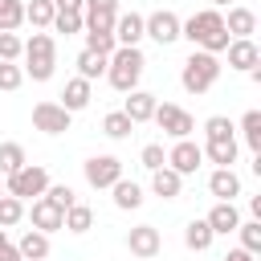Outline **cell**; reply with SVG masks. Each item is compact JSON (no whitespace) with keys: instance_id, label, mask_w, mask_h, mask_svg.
Returning <instances> with one entry per match:
<instances>
[{"instance_id":"14","label":"cell","mask_w":261,"mask_h":261,"mask_svg":"<svg viewBox=\"0 0 261 261\" xmlns=\"http://www.w3.org/2000/svg\"><path fill=\"white\" fill-rule=\"evenodd\" d=\"M82 16H86V29H110L114 33L118 0H82Z\"/></svg>"},{"instance_id":"45","label":"cell","mask_w":261,"mask_h":261,"mask_svg":"<svg viewBox=\"0 0 261 261\" xmlns=\"http://www.w3.org/2000/svg\"><path fill=\"white\" fill-rule=\"evenodd\" d=\"M4 245H12V241H8V228H0V249H4Z\"/></svg>"},{"instance_id":"13","label":"cell","mask_w":261,"mask_h":261,"mask_svg":"<svg viewBox=\"0 0 261 261\" xmlns=\"http://www.w3.org/2000/svg\"><path fill=\"white\" fill-rule=\"evenodd\" d=\"M29 220H33V228H41V232H57V228H65V212H61L49 196H37V200H33Z\"/></svg>"},{"instance_id":"10","label":"cell","mask_w":261,"mask_h":261,"mask_svg":"<svg viewBox=\"0 0 261 261\" xmlns=\"http://www.w3.org/2000/svg\"><path fill=\"white\" fill-rule=\"evenodd\" d=\"M204 163V147L196 139H175V147L167 151V167L179 171V175H196Z\"/></svg>"},{"instance_id":"20","label":"cell","mask_w":261,"mask_h":261,"mask_svg":"<svg viewBox=\"0 0 261 261\" xmlns=\"http://www.w3.org/2000/svg\"><path fill=\"white\" fill-rule=\"evenodd\" d=\"M179 188H184V175H179V171H171L167 163L151 171V192H155L159 200H175V196H179Z\"/></svg>"},{"instance_id":"40","label":"cell","mask_w":261,"mask_h":261,"mask_svg":"<svg viewBox=\"0 0 261 261\" xmlns=\"http://www.w3.org/2000/svg\"><path fill=\"white\" fill-rule=\"evenodd\" d=\"M45 196H49V200H53V204H57L61 212H65V208H69V204L77 200V192H73L69 184H49V188H45Z\"/></svg>"},{"instance_id":"24","label":"cell","mask_w":261,"mask_h":261,"mask_svg":"<svg viewBox=\"0 0 261 261\" xmlns=\"http://www.w3.org/2000/svg\"><path fill=\"white\" fill-rule=\"evenodd\" d=\"M110 192H114V208H122V212H130V208L143 204V184H135V179H126V175L114 179Z\"/></svg>"},{"instance_id":"46","label":"cell","mask_w":261,"mask_h":261,"mask_svg":"<svg viewBox=\"0 0 261 261\" xmlns=\"http://www.w3.org/2000/svg\"><path fill=\"white\" fill-rule=\"evenodd\" d=\"M224 4H232V0H208V8H224Z\"/></svg>"},{"instance_id":"15","label":"cell","mask_w":261,"mask_h":261,"mask_svg":"<svg viewBox=\"0 0 261 261\" xmlns=\"http://www.w3.org/2000/svg\"><path fill=\"white\" fill-rule=\"evenodd\" d=\"M204 220H208V228H212L216 237H228V232H237V224H241L237 200H216V204H212V212H208Z\"/></svg>"},{"instance_id":"16","label":"cell","mask_w":261,"mask_h":261,"mask_svg":"<svg viewBox=\"0 0 261 261\" xmlns=\"http://www.w3.org/2000/svg\"><path fill=\"white\" fill-rule=\"evenodd\" d=\"M155 102H159V98H155L151 90H130V94H126V102H122V114H126L135 126H139V122H151Z\"/></svg>"},{"instance_id":"8","label":"cell","mask_w":261,"mask_h":261,"mask_svg":"<svg viewBox=\"0 0 261 261\" xmlns=\"http://www.w3.org/2000/svg\"><path fill=\"white\" fill-rule=\"evenodd\" d=\"M143 37H151L155 45H175L179 41V16L171 8H159V12L143 16Z\"/></svg>"},{"instance_id":"19","label":"cell","mask_w":261,"mask_h":261,"mask_svg":"<svg viewBox=\"0 0 261 261\" xmlns=\"http://www.w3.org/2000/svg\"><path fill=\"white\" fill-rule=\"evenodd\" d=\"M208 192H212L216 200H237V196H241V175H237L232 167H216V171L208 175Z\"/></svg>"},{"instance_id":"28","label":"cell","mask_w":261,"mask_h":261,"mask_svg":"<svg viewBox=\"0 0 261 261\" xmlns=\"http://www.w3.org/2000/svg\"><path fill=\"white\" fill-rule=\"evenodd\" d=\"M73 65H77V77H86V82H98L106 73V57L102 53H90V49H82Z\"/></svg>"},{"instance_id":"44","label":"cell","mask_w":261,"mask_h":261,"mask_svg":"<svg viewBox=\"0 0 261 261\" xmlns=\"http://www.w3.org/2000/svg\"><path fill=\"white\" fill-rule=\"evenodd\" d=\"M57 8H73V12H82V0H53Z\"/></svg>"},{"instance_id":"43","label":"cell","mask_w":261,"mask_h":261,"mask_svg":"<svg viewBox=\"0 0 261 261\" xmlns=\"http://www.w3.org/2000/svg\"><path fill=\"white\" fill-rule=\"evenodd\" d=\"M0 261H20V253H16V245H4V249H0Z\"/></svg>"},{"instance_id":"9","label":"cell","mask_w":261,"mask_h":261,"mask_svg":"<svg viewBox=\"0 0 261 261\" xmlns=\"http://www.w3.org/2000/svg\"><path fill=\"white\" fill-rule=\"evenodd\" d=\"M82 171H86L90 188H110L114 179H122V159L118 155H90L82 163Z\"/></svg>"},{"instance_id":"33","label":"cell","mask_w":261,"mask_h":261,"mask_svg":"<svg viewBox=\"0 0 261 261\" xmlns=\"http://www.w3.org/2000/svg\"><path fill=\"white\" fill-rule=\"evenodd\" d=\"M24 24V0H0V33H16Z\"/></svg>"},{"instance_id":"27","label":"cell","mask_w":261,"mask_h":261,"mask_svg":"<svg viewBox=\"0 0 261 261\" xmlns=\"http://www.w3.org/2000/svg\"><path fill=\"white\" fill-rule=\"evenodd\" d=\"M241 139H245V147L253 151V155H261V110H245V118H241Z\"/></svg>"},{"instance_id":"37","label":"cell","mask_w":261,"mask_h":261,"mask_svg":"<svg viewBox=\"0 0 261 261\" xmlns=\"http://www.w3.org/2000/svg\"><path fill=\"white\" fill-rule=\"evenodd\" d=\"M20 86H24V69H20L16 61H0V90L12 94V90H20Z\"/></svg>"},{"instance_id":"1","label":"cell","mask_w":261,"mask_h":261,"mask_svg":"<svg viewBox=\"0 0 261 261\" xmlns=\"http://www.w3.org/2000/svg\"><path fill=\"white\" fill-rule=\"evenodd\" d=\"M179 37L184 41H192L196 49H204V53H224V45L232 41L228 37V29H224V12L220 8H200V12H192L188 20H179Z\"/></svg>"},{"instance_id":"32","label":"cell","mask_w":261,"mask_h":261,"mask_svg":"<svg viewBox=\"0 0 261 261\" xmlns=\"http://www.w3.org/2000/svg\"><path fill=\"white\" fill-rule=\"evenodd\" d=\"M24 163H29V155H24V147H20V143H0V175L20 171Z\"/></svg>"},{"instance_id":"31","label":"cell","mask_w":261,"mask_h":261,"mask_svg":"<svg viewBox=\"0 0 261 261\" xmlns=\"http://www.w3.org/2000/svg\"><path fill=\"white\" fill-rule=\"evenodd\" d=\"M82 33H86V49H90V53L110 57V53L118 49V41H114V33H110V29H82Z\"/></svg>"},{"instance_id":"35","label":"cell","mask_w":261,"mask_h":261,"mask_svg":"<svg viewBox=\"0 0 261 261\" xmlns=\"http://www.w3.org/2000/svg\"><path fill=\"white\" fill-rule=\"evenodd\" d=\"M130 130H135V122H130L122 110H110V114L102 118V135H106V139H126Z\"/></svg>"},{"instance_id":"11","label":"cell","mask_w":261,"mask_h":261,"mask_svg":"<svg viewBox=\"0 0 261 261\" xmlns=\"http://www.w3.org/2000/svg\"><path fill=\"white\" fill-rule=\"evenodd\" d=\"M126 249H130V257L151 261V257H159L163 237H159V228H155V224H135V228L126 232Z\"/></svg>"},{"instance_id":"18","label":"cell","mask_w":261,"mask_h":261,"mask_svg":"<svg viewBox=\"0 0 261 261\" xmlns=\"http://www.w3.org/2000/svg\"><path fill=\"white\" fill-rule=\"evenodd\" d=\"M224 29H228V37H253V33H257V12L245 8V4H228Z\"/></svg>"},{"instance_id":"34","label":"cell","mask_w":261,"mask_h":261,"mask_svg":"<svg viewBox=\"0 0 261 261\" xmlns=\"http://www.w3.org/2000/svg\"><path fill=\"white\" fill-rule=\"evenodd\" d=\"M24 220V200H16V196H0V228H16Z\"/></svg>"},{"instance_id":"5","label":"cell","mask_w":261,"mask_h":261,"mask_svg":"<svg viewBox=\"0 0 261 261\" xmlns=\"http://www.w3.org/2000/svg\"><path fill=\"white\" fill-rule=\"evenodd\" d=\"M45 188H49V171L41 163H24L20 171L4 175V192L16 200H37V196H45Z\"/></svg>"},{"instance_id":"25","label":"cell","mask_w":261,"mask_h":261,"mask_svg":"<svg viewBox=\"0 0 261 261\" xmlns=\"http://www.w3.org/2000/svg\"><path fill=\"white\" fill-rule=\"evenodd\" d=\"M212 241H216V232L208 228V220H188V228H184V245H188L192 253L212 249Z\"/></svg>"},{"instance_id":"30","label":"cell","mask_w":261,"mask_h":261,"mask_svg":"<svg viewBox=\"0 0 261 261\" xmlns=\"http://www.w3.org/2000/svg\"><path fill=\"white\" fill-rule=\"evenodd\" d=\"M49 29H53V33H65V37H73V33H82V29H86V16H82V12H73V8H57Z\"/></svg>"},{"instance_id":"4","label":"cell","mask_w":261,"mask_h":261,"mask_svg":"<svg viewBox=\"0 0 261 261\" xmlns=\"http://www.w3.org/2000/svg\"><path fill=\"white\" fill-rule=\"evenodd\" d=\"M220 57L216 53H204V49H192V57L184 61V69H179V86L188 90V94H208L212 86H216V77H220Z\"/></svg>"},{"instance_id":"21","label":"cell","mask_w":261,"mask_h":261,"mask_svg":"<svg viewBox=\"0 0 261 261\" xmlns=\"http://www.w3.org/2000/svg\"><path fill=\"white\" fill-rule=\"evenodd\" d=\"M16 253H20V261H45V257H49V232L29 228V232L16 241Z\"/></svg>"},{"instance_id":"26","label":"cell","mask_w":261,"mask_h":261,"mask_svg":"<svg viewBox=\"0 0 261 261\" xmlns=\"http://www.w3.org/2000/svg\"><path fill=\"white\" fill-rule=\"evenodd\" d=\"M65 228H69V232H77V237H82V232H90V228H94V208H90V204H82V200H73V204L65 208Z\"/></svg>"},{"instance_id":"29","label":"cell","mask_w":261,"mask_h":261,"mask_svg":"<svg viewBox=\"0 0 261 261\" xmlns=\"http://www.w3.org/2000/svg\"><path fill=\"white\" fill-rule=\"evenodd\" d=\"M53 12H57L53 0H29V4H24V20H29L33 29H49V24H53Z\"/></svg>"},{"instance_id":"22","label":"cell","mask_w":261,"mask_h":261,"mask_svg":"<svg viewBox=\"0 0 261 261\" xmlns=\"http://www.w3.org/2000/svg\"><path fill=\"white\" fill-rule=\"evenodd\" d=\"M237 151H241L237 139H204V159H212L216 167H232Z\"/></svg>"},{"instance_id":"7","label":"cell","mask_w":261,"mask_h":261,"mask_svg":"<svg viewBox=\"0 0 261 261\" xmlns=\"http://www.w3.org/2000/svg\"><path fill=\"white\" fill-rule=\"evenodd\" d=\"M69 122H73V114L61 106V102H37L33 106V126L41 130V135H65L69 130Z\"/></svg>"},{"instance_id":"6","label":"cell","mask_w":261,"mask_h":261,"mask_svg":"<svg viewBox=\"0 0 261 261\" xmlns=\"http://www.w3.org/2000/svg\"><path fill=\"white\" fill-rule=\"evenodd\" d=\"M151 122H155L163 135H171V139H192V130H196V118H192L184 106H175V102H155Z\"/></svg>"},{"instance_id":"41","label":"cell","mask_w":261,"mask_h":261,"mask_svg":"<svg viewBox=\"0 0 261 261\" xmlns=\"http://www.w3.org/2000/svg\"><path fill=\"white\" fill-rule=\"evenodd\" d=\"M20 49H24V41L16 33H0V61H20Z\"/></svg>"},{"instance_id":"38","label":"cell","mask_w":261,"mask_h":261,"mask_svg":"<svg viewBox=\"0 0 261 261\" xmlns=\"http://www.w3.org/2000/svg\"><path fill=\"white\" fill-rule=\"evenodd\" d=\"M204 139H237V126L224 118V114H212L204 122Z\"/></svg>"},{"instance_id":"12","label":"cell","mask_w":261,"mask_h":261,"mask_svg":"<svg viewBox=\"0 0 261 261\" xmlns=\"http://www.w3.org/2000/svg\"><path fill=\"white\" fill-rule=\"evenodd\" d=\"M224 53H228V69H237V73H249L253 65H261V49L253 37H232L224 45Z\"/></svg>"},{"instance_id":"17","label":"cell","mask_w":261,"mask_h":261,"mask_svg":"<svg viewBox=\"0 0 261 261\" xmlns=\"http://www.w3.org/2000/svg\"><path fill=\"white\" fill-rule=\"evenodd\" d=\"M90 98H94V82H86V77H69V82H65V90H61V106H65L69 114L86 110V106H90Z\"/></svg>"},{"instance_id":"36","label":"cell","mask_w":261,"mask_h":261,"mask_svg":"<svg viewBox=\"0 0 261 261\" xmlns=\"http://www.w3.org/2000/svg\"><path fill=\"white\" fill-rule=\"evenodd\" d=\"M237 237H241V249L261 253V220H257V216H253V220H241V224H237Z\"/></svg>"},{"instance_id":"47","label":"cell","mask_w":261,"mask_h":261,"mask_svg":"<svg viewBox=\"0 0 261 261\" xmlns=\"http://www.w3.org/2000/svg\"><path fill=\"white\" fill-rule=\"evenodd\" d=\"M0 196H4V184H0Z\"/></svg>"},{"instance_id":"23","label":"cell","mask_w":261,"mask_h":261,"mask_svg":"<svg viewBox=\"0 0 261 261\" xmlns=\"http://www.w3.org/2000/svg\"><path fill=\"white\" fill-rule=\"evenodd\" d=\"M114 41H118V45H139V41H143V16H139V12H118V20H114Z\"/></svg>"},{"instance_id":"39","label":"cell","mask_w":261,"mask_h":261,"mask_svg":"<svg viewBox=\"0 0 261 261\" xmlns=\"http://www.w3.org/2000/svg\"><path fill=\"white\" fill-rule=\"evenodd\" d=\"M139 163H143L147 171H155V167H163V163H167V151H163V143H147V147L139 151Z\"/></svg>"},{"instance_id":"42","label":"cell","mask_w":261,"mask_h":261,"mask_svg":"<svg viewBox=\"0 0 261 261\" xmlns=\"http://www.w3.org/2000/svg\"><path fill=\"white\" fill-rule=\"evenodd\" d=\"M224 261H257V253H249V249H228Z\"/></svg>"},{"instance_id":"3","label":"cell","mask_w":261,"mask_h":261,"mask_svg":"<svg viewBox=\"0 0 261 261\" xmlns=\"http://www.w3.org/2000/svg\"><path fill=\"white\" fill-rule=\"evenodd\" d=\"M20 57H24V77H33V82H49L53 77V69H57V41L49 37V33H41V29H33V37L24 41V49H20Z\"/></svg>"},{"instance_id":"2","label":"cell","mask_w":261,"mask_h":261,"mask_svg":"<svg viewBox=\"0 0 261 261\" xmlns=\"http://www.w3.org/2000/svg\"><path fill=\"white\" fill-rule=\"evenodd\" d=\"M143 69H147V57H143V49H139V45H118V49L106 57V82H110L118 94L139 90Z\"/></svg>"}]
</instances>
